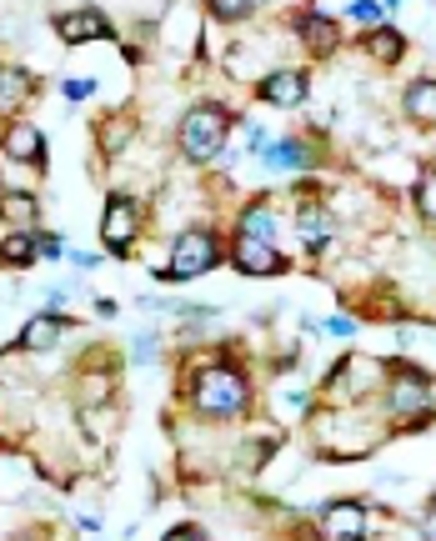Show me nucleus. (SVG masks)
<instances>
[{
  "label": "nucleus",
  "instance_id": "obj_21",
  "mask_svg": "<svg viewBox=\"0 0 436 541\" xmlns=\"http://www.w3.org/2000/svg\"><path fill=\"white\" fill-rule=\"evenodd\" d=\"M206 6H211V16H221V21H241V16L256 11V0H206Z\"/></svg>",
  "mask_w": 436,
  "mask_h": 541
},
{
  "label": "nucleus",
  "instance_id": "obj_27",
  "mask_svg": "<svg viewBox=\"0 0 436 541\" xmlns=\"http://www.w3.org/2000/svg\"><path fill=\"white\" fill-rule=\"evenodd\" d=\"M326 331H331V336H351L356 326H351V321H326Z\"/></svg>",
  "mask_w": 436,
  "mask_h": 541
},
{
  "label": "nucleus",
  "instance_id": "obj_19",
  "mask_svg": "<svg viewBox=\"0 0 436 541\" xmlns=\"http://www.w3.org/2000/svg\"><path fill=\"white\" fill-rule=\"evenodd\" d=\"M0 216H11V221L31 226V221H36V196H26V191H11V196H0Z\"/></svg>",
  "mask_w": 436,
  "mask_h": 541
},
{
  "label": "nucleus",
  "instance_id": "obj_16",
  "mask_svg": "<svg viewBox=\"0 0 436 541\" xmlns=\"http://www.w3.org/2000/svg\"><path fill=\"white\" fill-rule=\"evenodd\" d=\"M366 51L381 61V66H391V61H401V31H391V26H376L371 36H366Z\"/></svg>",
  "mask_w": 436,
  "mask_h": 541
},
{
  "label": "nucleus",
  "instance_id": "obj_2",
  "mask_svg": "<svg viewBox=\"0 0 436 541\" xmlns=\"http://www.w3.org/2000/svg\"><path fill=\"white\" fill-rule=\"evenodd\" d=\"M216 261H221V246H216L211 231H181L176 251H171V266L156 271V276H166V281H196V276L216 271Z\"/></svg>",
  "mask_w": 436,
  "mask_h": 541
},
{
  "label": "nucleus",
  "instance_id": "obj_4",
  "mask_svg": "<svg viewBox=\"0 0 436 541\" xmlns=\"http://www.w3.org/2000/svg\"><path fill=\"white\" fill-rule=\"evenodd\" d=\"M391 411H396L401 421H416V416H426V411H431V381H426L421 371L401 366V371L391 376Z\"/></svg>",
  "mask_w": 436,
  "mask_h": 541
},
{
  "label": "nucleus",
  "instance_id": "obj_28",
  "mask_svg": "<svg viewBox=\"0 0 436 541\" xmlns=\"http://www.w3.org/2000/svg\"><path fill=\"white\" fill-rule=\"evenodd\" d=\"M431 406H436V381H431Z\"/></svg>",
  "mask_w": 436,
  "mask_h": 541
},
{
  "label": "nucleus",
  "instance_id": "obj_23",
  "mask_svg": "<svg viewBox=\"0 0 436 541\" xmlns=\"http://www.w3.org/2000/svg\"><path fill=\"white\" fill-rule=\"evenodd\" d=\"M351 16H356V21H366V26H371V21H376V16H381V6H376V0H351Z\"/></svg>",
  "mask_w": 436,
  "mask_h": 541
},
{
  "label": "nucleus",
  "instance_id": "obj_6",
  "mask_svg": "<svg viewBox=\"0 0 436 541\" xmlns=\"http://www.w3.org/2000/svg\"><path fill=\"white\" fill-rule=\"evenodd\" d=\"M236 266L246 276H276V271H286L281 251L271 241H256V236H236Z\"/></svg>",
  "mask_w": 436,
  "mask_h": 541
},
{
  "label": "nucleus",
  "instance_id": "obj_13",
  "mask_svg": "<svg viewBox=\"0 0 436 541\" xmlns=\"http://www.w3.org/2000/svg\"><path fill=\"white\" fill-rule=\"evenodd\" d=\"M406 111H411V121L436 126V81H411V91H406Z\"/></svg>",
  "mask_w": 436,
  "mask_h": 541
},
{
  "label": "nucleus",
  "instance_id": "obj_17",
  "mask_svg": "<svg viewBox=\"0 0 436 541\" xmlns=\"http://www.w3.org/2000/svg\"><path fill=\"white\" fill-rule=\"evenodd\" d=\"M301 241L306 246H326L331 241V216L321 206H301Z\"/></svg>",
  "mask_w": 436,
  "mask_h": 541
},
{
  "label": "nucleus",
  "instance_id": "obj_9",
  "mask_svg": "<svg viewBox=\"0 0 436 541\" xmlns=\"http://www.w3.org/2000/svg\"><path fill=\"white\" fill-rule=\"evenodd\" d=\"M261 101H271V106H301L306 101V76L301 71H271L261 81Z\"/></svg>",
  "mask_w": 436,
  "mask_h": 541
},
{
  "label": "nucleus",
  "instance_id": "obj_26",
  "mask_svg": "<svg viewBox=\"0 0 436 541\" xmlns=\"http://www.w3.org/2000/svg\"><path fill=\"white\" fill-rule=\"evenodd\" d=\"M421 536L436 541V501H431V511H426V521H421Z\"/></svg>",
  "mask_w": 436,
  "mask_h": 541
},
{
  "label": "nucleus",
  "instance_id": "obj_7",
  "mask_svg": "<svg viewBox=\"0 0 436 541\" xmlns=\"http://www.w3.org/2000/svg\"><path fill=\"white\" fill-rule=\"evenodd\" d=\"M326 536L331 541H361L366 536V506L361 501H336L326 511Z\"/></svg>",
  "mask_w": 436,
  "mask_h": 541
},
{
  "label": "nucleus",
  "instance_id": "obj_22",
  "mask_svg": "<svg viewBox=\"0 0 436 541\" xmlns=\"http://www.w3.org/2000/svg\"><path fill=\"white\" fill-rule=\"evenodd\" d=\"M416 206H421V216L436 226V171L421 176V186H416Z\"/></svg>",
  "mask_w": 436,
  "mask_h": 541
},
{
  "label": "nucleus",
  "instance_id": "obj_24",
  "mask_svg": "<svg viewBox=\"0 0 436 541\" xmlns=\"http://www.w3.org/2000/svg\"><path fill=\"white\" fill-rule=\"evenodd\" d=\"M91 91H96L91 81H66V96H71V101H81V96H91Z\"/></svg>",
  "mask_w": 436,
  "mask_h": 541
},
{
  "label": "nucleus",
  "instance_id": "obj_14",
  "mask_svg": "<svg viewBox=\"0 0 436 541\" xmlns=\"http://www.w3.org/2000/svg\"><path fill=\"white\" fill-rule=\"evenodd\" d=\"M0 256H6L11 266H26V261H36V256H41V241H36V231H11L6 241H0Z\"/></svg>",
  "mask_w": 436,
  "mask_h": 541
},
{
  "label": "nucleus",
  "instance_id": "obj_15",
  "mask_svg": "<svg viewBox=\"0 0 436 541\" xmlns=\"http://www.w3.org/2000/svg\"><path fill=\"white\" fill-rule=\"evenodd\" d=\"M271 171H301L306 166V146L301 141H276V146H266V156H261Z\"/></svg>",
  "mask_w": 436,
  "mask_h": 541
},
{
  "label": "nucleus",
  "instance_id": "obj_20",
  "mask_svg": "<svg viewBox=\"0 0 436 541\" xmlns=\"http://www.w3.org/2000/svg\"><path fill=\"white\" fill-rule=\"evenodd\" d=\"M301 31H306V41H311L316 51H331V46H336V26H331L326 16H306Z\"/></svg>",
  "mask_w": 436,
  "mask_h": 541
},
{
  "label": "nucleus",
  "instance_id": "obj_8",
  "mask_svg": "<svg viewBox=\"0 0 436 541\" xmlns=\"http://www.w3.org/2000/svg\"><path fill=\"white\" fill-rule=\"evenodd\" d=\"M56 31H61V41H71V46H81V41H106V36H111V26H106L101 11H71V16L56 21Z\"/></svg>",
  "mask_w": 436,
  "mask_h": 541
},
{
  "label": "nucleus",
  "instance_id": "obj_1",
  "mask_svg": "<svg viewBox=\"0 0 436 541\" xmlns=\"http://www.w3.org/2000/svg\"><path fill=\"white\" fill-rule=\"evenodd\" d=\"M191 401L201 416H236L246 411V376L231 366H201L191 376Z\"/></svg>",
  "mask_w": 436,
  "mask_h": 541
},
{
  "label": "nucleus",
  "instance_id": "obj_18",
  "mask_svg": "<svg viewBox=\"0 0 436 541\" xmlns=\"http://www.w3.org/2000/svg\"><path fill=\"white\" fill-rule=\"evenodd\" d=\"M271 231H276V216H271L266 206H246V211H241V236L271 241Z\"/></svg>",
  "mask_w": 436,
  "mask_h": 541
},
{
  "label": "nucleus",
  "instance_id": "obj_25",
  "mask_svg": "<svg viewBox=\"0 0 436 541\" xmlns=\"http://www.w3.org/2000/svg\"><path fill=\"white\" fill-rule=\"evenodd\" d=\"M166 541H206V536H201V531H196V526H176V531H171V536H166Z\"/></svg>",
  "mask_w": 436,
  "mask_h": 541
},
{
  "label": "nucleus",
  "instance_id": "obj_10",
  "mask_svg": "<svg viewBox=\"0 0 436 541\" xmlns=\"http://www.w3.org/2000/svg\"><path fill=\"white\" fill-rule=\"evenodd\" d=\"M41 151H46V136H41L31 121H16V126L6 131V156H11V161H41Z\"/></svg>",
  "mask_w": 436,
  "mask_h": 541
},
{
  "label": "nucleus",
  "instance_id": "obj_3",
  "mask_svg": "<svg viewBox=\"0 0 436 541\" xmlns=\"http://www.w3.org/2000/svg\"><path fill=\"white\" fill-rule=\"evenodd\" d=\"M226 131H231V121H226L221 106H196V111L181 121V151H186L191 161H211V156L226 146Z\"/></svg>",
  "mask_w": 436,
  "mask_h": 541
},
{
  "label": "nucleus",
  "instance_id": "obj_12",
  "mask_svg": "<svg viewBox=\"0 0 436 541\" xmlns=\"http://www.w3.org/2000/svg\"><path fill=\"white\" fill-rule=\"evenodd\" d=\"M56 341H61V316H36V321L21 331V351H31V356L56 351Z\"/></svg>",
  "mask_w": 436,
  "mask_h": 541
},
{
  "label": "nucleus",
  "instance_id": "obj_11",
  "mask_svg": "<svg viewBox=\"0 0 436 541\" xmlns=\"http://www.w3.org/2000/svg\"><path fill=\"white\" fill-rule=\"evenodd\" d=\"M31 91H36L31 71H21V66H0V111H21Z\"/></svg>",
  "mask_w": 436,
  "mask_h": 541
},
{
  "label": "nucleus",
  "instance_id": "obj_5",
  "mask_svg": "<svg viewBox=\"0 0 436 541\" xmlns=\"http://www.w3.org/2000/svg\"><path fill=\"white\" fill-rule=\"evenodd\" d=\"M136 231H141V206H136L131 196H111V201H106V221H101L106 246H111V251H126V246L136 241Z\"/></svg>",
  "mask_w": 436,
  "mask_h": 541
}]
</instances>
